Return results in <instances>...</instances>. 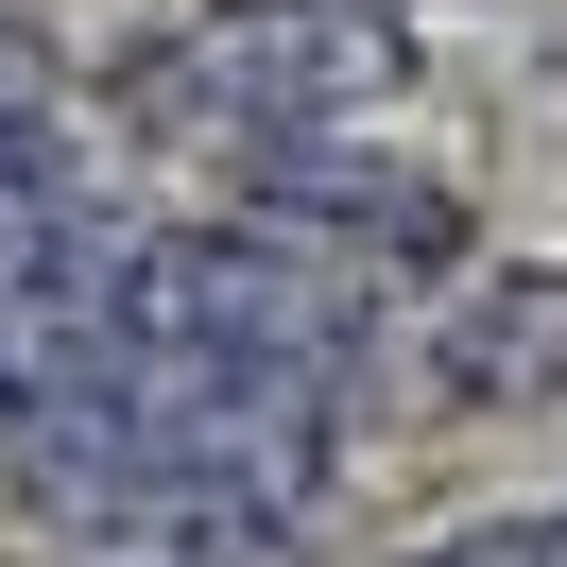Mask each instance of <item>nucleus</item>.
<instances>
[{
	"label": "nucleus",
	"mask_w": 567,
	"mask_h": 567,
	"mask_svg": "<svg viewBox=\"0 0 567 567\" xmlns=\"http://www.w3.org/2000/svg\"><path fill=\"white\" fill-rule=\"evenodd\" d=\"M379 86H395V35L361 0H224V18H189L121 70V104L155 138H327Z\"/></svg>",
	"instance_id": "1"
},
{
	"label": "nucleus",
	"mask_w": 567,
	"mask_h": 567,
	"mask_svg": "<svg viewBox=\"0 0 567 567\" xmlns=\"http://www.w3.org/2000/svg\"><path fill=\"white\" fill-rule=\"evenodd\" d=\"M52 567H292V498H258L241 464H189V447H121L104 482L35 498Z\"/></svg>",
	"instance_id": "2"
},
{
	"label": "nucleus",
	"mask_w": 567,
	"mask_h": 567,
	"mask_svg": "<svg viewBox=\"0 0 567 567\" xmlns=\"http://www.w3.org/2000/svg\"><path fill=\"white\" fill-rule=\"evenodd\" d=\"M104 276H121V224H104V189L52 155V104L18 86V52H0V327L104 310Z\"/></svg>",
	"instance_id": "3"
},
{
	"label": "nucleus",
	"mask_w": 567,
	"mask_h": 567,
	"mask_svg": "<svg viewBox=\"0 0 567 567\" xmlns=\"http://www.w3.org/2000/svg\"><path fill=\"white\" fill-rule=\"evenodd\" d=\"M258 224H292L344 276H447L464 258V207L430 173H379V155H327V138H258Z\"/></svg>",
	"instance_id": "4"
},
{
	"label": "nucleus",
	"mask_w": 567,
	"mask_h": 567,
	"mask_svg": "<svg viewBox=\"0 0 567 567\" xmlns=\"http://www.w3.org/2000/svg\"><path fill=\"white\" fill-rule=\"evenodd\" d=\"M430 379H447L464 413H533V395H567V276H482L447 327H430Z\"/></svg>",
	"instance_id": "5"
},
{
	"label": "nucleus",
	"mask_w": 567,
	"mask_h": 567,
	"mask_svg": "<svg viewBox=\"0 0 567 567\" xmlns=\"http://www.w3.org/2000/svg\"><path fill=\"white\" fill-rule=\"evenodd\" d=\"M413 567H567V516H482V533H447Z\"/></svg>",
	"instance_id": "6"
}]
</instances>
